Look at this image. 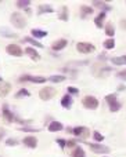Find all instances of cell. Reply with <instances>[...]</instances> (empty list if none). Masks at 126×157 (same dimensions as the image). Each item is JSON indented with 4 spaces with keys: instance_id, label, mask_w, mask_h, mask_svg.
<instances>
[{
    "instance_id": "cell-23",
    "label": "cell",
    "mask_w": 126,
    "mask_h": 157,
    "mask_svg": "<svg viewBox=\"0 0 126 157\" xmlns=\"http://www.w3.org/2000/svg\"><path fill=\"white\" fill-rule=\"evenodd\" d=\"M71 157H86V153L80 146H76L74 150H72Z\"/></svg>"
},
{
    "instance_id": "cell-1",
    "label": "cell",
    "mask_w": 126,
    "mask_h": 157,
    "mask_svg": "<svg viewBox=\"0 0 126 157\" xmlns=\"http://www.w3.org/2000/svg\"><path fill=\"white\" fill-rule=\"evenodd\" d=\"M10 22L13 24V26H15L17 29H24L26 26V19L22 14L19 13H13L10 17Z\"/></svg>"
},
{
    "instance_id": "cell-9",
    "label": "cell",
    "mask_w": 126,
    "mask_h": 157,
    "mask_svg": "<svg viewBox=\"0 0 126 157\" xmlns=\"http://www.w3.org/2000/svg\"><path fill=\"white\" fill-rule=\"evenodd\" d=\"M22 144L25 145L26 147H30V149H35L36 146H38V139H36V136H25L24 139H22Z\"/></svg>"
},
{
    "instance_id": "cell-44",
    "label": "cell",
    "mask_w": 126,
    "mask_h": 157,
    "mask_svg": "<svg viewBox=\"0 0 126 157\" xmlns=\"http://www.w3.org/2000/svg\"><path fill=\"white\" fill-rule=\"evenodd\" d=\"M105 157H107V156H105Z\"/></svg>"
},
{
    "instance_id": "cell-35",
    "label": "cell",
    "mask_w": 126,
    "mask_h": 157,
    "mask_svg": "<svg viewBox=\"0 0 126 157\" xmlns=\"http://www.w3.org/2000/svg\"><path fill=\"white\" fill-rule=\"evenodd\" d=\"M6 145H7V146H17V145H18V141H17V139H13V138H8L7 141H6Z\"/></svg>"
},
{
    "instance_id": "cell-4",
    "label": "cell",
    "mask_w": 126,
    "mask_h": 157,
    "mask_svg": "<svg viewBox=\"0 0 126 157\" xmlns=\"http://www.w3.org/2000/svg\"><path fill=\"white\" fill-rule=\"evenodd\" d=\"M76 50L78 52H82V54H90L96 50V46L91 43H85V41H80L76 44Z\"/></svg>"
},
{
    "instance_id": "cell-17",
    "label": "cell",
    "mask_w": 126,
    "mask_h": 157,
    "mask_svg": "<svg viewBox=\"0 0 126 157\" xmlns=\"http://www.w3.org/2000/svg\"><path fill=\"white\" fill-rule=\"evenodd\" d=\"M25 52H26V55H29V57H30V59H33V61H39V59H40V55L38 54V51H36L35 48L26 47V48H25Z\"/></svg>"
},
{
    "instance_id": "cell-11",
    "label": "cell",
    "mask_w": 126,
    "mask_h": 157,
    "mask_svg": "<svg viewBox=\"0 0 126 157\" xmlns=\"http://www.w3.org/2000/svg\"><path fill=\"white\" fill-rule=\"evenodd\" d=\"M74 135H76V136H82V138H87L89 135H90V131H89V128H86V127H76V128H74Z\"/></svg>"
},
{
    "instance_id": "cell-26",
    "label": "cell",
    "mask_w": 126,
    "mask_h": 157,
    "mask_svg": "<svg viewBox=\"0 0 126 157\" xmlns=\"http://www.w3.org/2000/svg\"><path fill=\"white\" fill-rule=\"evenodd\" d=\"M64 80H65L64 75H54V76L49 77V81H51V83H61V81H64Z\"/></svg>"
},
{
    "instance_id": "cell-40",
    "label": "cell",
    "mask_w": 126,
    "mask_h": 157,
    "mask_svg": "<svg viewBox=\"0 0 126 157\" xmlns=\"http://www.w3.org/2000/svg\"><path fill=\"white\" fill-rule=\"evenodd\" d=\"M67 146L68 147H76V142L75 141H68L67 142Z\"/></svg>"
},
{
    "instance_id": "cell-34",
    "label": "cell",
    "mask_w": 126,
    "mask_h": 157,
    "mask_svg": "<svg viewBox=\"0 0 126 157\" xmlns=\"http://www.w3.org/2000/svg\"><path fill=\"white\" fill-rule=\"evenodd\" d=\"M119 109H121V103L119 102H115V103H112V105H110V110L111 112H118Z\"/></svg>"
},
{
    "instance_id": "cell-41",
    "label": "cell",
    "mask_w": 126,
    "mask_h": 157,
    "mask_svg": "<svg viewBox=\"0 0 126 157\" xmlns=\"http://www.w3.org/2000/svg\"><path fill=\"white\" fill-rule=\"evenodd\" d=\"M121 28L124 30H126V19H122V21H121Z\"/></svg>"
},
{
    "instance_id": "cell-38",
    "label": "cell",
    "mask_w": 126,
    "mask_h": 157,
    "mask_svg": "<svg viewBox=\"0 0 126 157\" xmlns=\"http://www.w3.org/2000/svg\"><path fill=\"white\" fill-rule=\"evenodd\" d=\"M68 92H69V94L76 95V94H79V90H78L76 87H71V86H69V87H68Z\"/></svg>"
},
{
    "instance_id": "cell-30",
    "label": "cell",
    "mask_w": 126,
    "mask_h": 157,
    "mask_svg": "<svg viewBox=\"0 0 126 157\" xmlns=\"http://www.w3.org/2000/svg\"><path fill=\"white\" fill-rule=\"evenodd\" d=\"M91 4H94L96 7H100V8H105V10H110V8H111V7H108L104 2H99V0H93V2H91Z\"/></svg>"
},
{
    "instance_id": "cell-2",
    "label": "cell",
    "mask_w": 126,
    "mask_h": 157,
    "mask_svg": "<svg viewBox=\"0 0 126 157\" xmlns=\"http://www.w3.org/2000/svg\"><path fill=\"white\" fill-rule=\"evenodd\" d=\"M111 71H112V69H111L110 66H104V65L97 63V65H94V68H93V75L97 77H105L108 73H111Z\"/></svg>"
},
{
    "instance_id": "cell-8",
    "label": "cell",
    "mask_w": 126,
    "mask_h": 157,
    "mask_svg": "<svg viewBox=\"0 0 126 157\" xmlns=\"http://www.w3.org/2000/svg\"><path fill=\"white\" fill-rule=\"evenodd\" d=\"M6 51L10 55H14V57H21L22 55V50L18 44H8V46L6 47Z\"/></svg>"
},
{
    "instance_id": "cell-20",
    "label": "cell",
    "mask_w": 126,
    "mask_h": 157,
    "mask_svg": "<svg viewBox=\"0 0 126 157\" xmlns=\"http://www.w3.org/2000/svg\"><path fill=\"white\" fill-rule=\"evenodd\" d=\"M53 7H50L49 4H40L38 7V15H42V14L44 13H53Z\"/></svg>"
},
{
    "instance_id": "cell-16",
    "label": "cell",
    "mask_w": 126,
    "mask_h": 157,
    "mask_svg": "<svg viewBox=\"0 0 126 157\" xmlns=\"http://www.w3.org/2000/svg\"><path fill=\"white\" fill-rule=\"evenodd\" d=\"M50 132H57V131H61L63 130V124L60 121H51L49 125H47Z\"/></svg>"
},
{
    "instance_id": "cell-32",
    "label": "cell",
    "mask_w": 126,
    "mask_h": 157,
    "mask_svg": "<svg viewBox=\"0 0 126 157\" xmlns=\"http://www.w3.org/2000/svg\"><path fill=\"white\" fill-rule=\"evenodd\" d=\"M105 101H107L108 105H112V103L116 102V94H110L105 97Z\"/></svg>"
},
{
    "instance_id": "cell-22",
    "label": "cell",
    "mask_w": 126,
    "mask_h": 157,
    "mask_svg": "<svg viewBox=\"0 0 126 157\" xmlns=\"http://www.w3.org/2000/svg\"><path fill=\"white\" fill-rule=\"evenodd\" d=\"M30 35H32L33 37L42 39V37H46L47 32H46V30H40V29H32V30H30Z\"/></svg>"
},
{
    "instance_id": "cell-36",
    "label": "cell",
    "mask_w": 126,
    "mask_h": 157,
    "mask_svg": "<svg viewBox=\"0 0 126 157\" xmlns=\"http://www.w3.org/2000/svg\"><path fill=\"white\" fill-rule=\"evenodd\" d=\"M93 138H94V139H96V141H97V142H101V141H103V139H104V136H103V135H101V134H100V132H99V131H94V132H93Z\"/></svg>"
},
{
    "instance_id": "cell-15",
    "label": "cell",
    "mask_w": 126,
    "mask_h": 157,
    "mask_svg": "<svg viewBox=\"0 0 126 157\" xmlns=\"http://www.w3.org/2000/svg\"><path fill=\"white\" fill-rule=\"evenodd\" d=\"M61 106L65 108V109H69L72 106V98H71V95L69 94L64 95V97L61 98Z\"/></svg>"
},
{
    "instance_id": "cell-10",
    "label": "cell",
    "mask_w": 126,
    "mask_h": 157,
    "mask_svg": "<svg viewBox=\"0 0 126 157\" xmlns=\"http://www.w3.org/2000/svg\"><path fill=\"white\" fill-rule=\"evenodd\" d=\"M67 44H68V41L65 40V39H58V40L53 41L51 44V48L54 50V51H61L63 48H65Z\"/></svg>"
},
{
    "instance_id": "cell-19",
    "label": "cell",
    "mask_w": 126,
    "mask_h": 157,
    "mask_svg": "<svg viewBox=\"0 0 126 157\" xmlns=\"http://www.w3.org/2000/svg\"><path fill=\"white\" fill-rule=\"evenodd\" d=\"M105 17H107V14H105V11H101V13L99 14V15L94 18V24L97 25V28H103V21L105 19Z\"/></svg>"
},
{
    "instance_id": "cell-37",
    "label": "cell",
    "mask_w": 126,
    "mask_h": 157,
    "mask_svg": "<svg viewBox=\"0 0 126 157\" xmlns=\"http://www.w3.org/2000/svg\"><path fill=\"white\" fill-rule=\"evenodd\" d=\"M116 77L121 78V80L126 81V71H119L118 73H116Z\"/></svg>"
},
{
    "instance_id": "cell-21",
    "label": "cell",
    "mask_w": 126,
    "mask_h": 157,
    "mask_svg": "<svg viewBox=\"0 0 126 157\" xmlns=\"http://www.w3.org/2000/svg\"><path fill=\"white\" fill-rule=\"evenodd\" d=\"M58 19H61V21H68V8H67V6L61 7V11L58 13Z\"/></svg>"
},
{
    "instance_id": "cell-42",
    "label": "cell",
    "mask_w": 126,
    "mask_h": 157,
    "mask_svg": "<svg viewBox=\"0 0 126 157\" xmlns=\"http://www.w3.org/2000/svg\"><path fill=\"white\" fill-rule=\"evenodd\" d=\"M3 136H4V130H3V128H0V141L3 139Z\"/></svg>"
},
{
    "instance_id": "cell-43",
    "label": "cell",
    "mask_w": 126,
    "mask_h": 157,
    "mask_svg": "<svg viewBox=\"0 0 126 157\" xmlns=\"http://www.w3.org/2000/svg\"><path fill=\"white\" fill-rule=\"evenodd\" d=\"M2 81H3V78H2V77H0V83H2Z\"/></svg>"
},
{
    "instance_id": "cell-39",
    "label": "cell",
    "mask_w": 126,
    "mask_h": 157,
    "mask_svg": "<svg viewBox=\"0 0 126 157\" xmlns=\"http://www.w3.org/2000/svg\"><path fill=\"white\" fill-rule=\"evenodd\" d=\"M57 144H58V145H60V147H63V149H64V147H65V146H67V142H65V141H64V139H60V138H58V139H57Z\"/></svg>"
},
{
    "instance_id": "cell-31",
    "label": "cell",
    "mask_w": 126,
    "mask_h": 157,
    "mask_svg": "<svg viewBox=\"0 0 126 157\" xmlns=\"http://www.w3.org/2000/svg\"><path fill=\"white\" fill-rule=\"evenodd\" d=\"M29 95H30V92L28 91L26 88H22V90H19V91L15 94V98H21V97H29Z\"/></svg>"
},
{
    "instance_id": "cell-3",
    "label": "cell",
    "mask_w": 126,
    "mask_h": 157,
    "mask_svg": "<svg viewBox=\"0 0 126 157\" xmlns=\"http://www.w3.org/2000/svg\"><path fill=\"white\" fill-rule=\"evenodd\" d=\"M55 94H57V91H55V88H53V87H44V88H42L40 91H39V97L43 101L51 99Z\"/></svg>"
},
{
    "instance_id": "cell-29",
    "label": "cell",
    "mask_w": 126,
    "mask_h": 157,
    "mask_svg": "<svg viewBox=\"0 0 126 157\" xmlns=\"http://www.w3.org/2000/svg\"><path fill=\"white\" fill-rule=\"evenodd\" d=\"M29 4H30L29 0H17L15 2V6L19 7V8H26Z\"/></svg>"
},
{
    "instance_id": "cell-18",
    "label": "cell",
    "mask_w": 126,
    "mask_h": 157,
    "mask_svg": "<svg viewBox=\"0 0 126 157\" xmlns=\"http://www.w3.org/2000/svg\"><path fill=\"white\" fill-rule=\"evenodd\" d=\"M22 41L24 43H29V44H32V46H35V47H38V48H43V44L40 43V41H38L36 39H33V37H25V39H22Z\"/></svg>"
},
{
    "instance_id": "cell-27",
    "label": "cell",
    "mask_w": 126,
    "mask_h": 157,
    "mask_svg": "<svg viewBox=\"0 0 126 157\" xmlns=\"http://www.w3.org/2000/svg\"><path fill=\"white\" fill-rule=\"evenodd\" d=\"M103 46H104V48L111 50V48H114V47H115V40H114L112 37H111V39H107V40L103 43Z\"/></svg>"
},
{
    "instance_id": "cell-24",
    "label": "cell",
    "mask_w": 126,
    "mask_h": 157,
    "mask_svg": "<svg viewBox=\"0 0 126 157\" xmlns=\"http://www.w3.org/2000/svg\"><path fill=\"white\" fill-rule=\"evenodd\" d=\"M80 14H82V18H86L87 15H90V14H93V8L89 7V6H82L80 7Z\"/></svg>"
},
{
    "instance_id": "cell-5",
    "label": "cell",
    "mask_w": 126,
    "mask_h": 157,
    "mask_svg": "<svg viewBox=\"0 0 126 157\" xmlns=\"http://www.w3.org/2000/svg\"><path fill=\"white\" fill-rule=\"evenodd\" d=\"M82 103H83V106H85L86 109H91V110L99 108V99L94 98V97H91V95H87V97L83 98Z\"/></svg>"
},
{
    "instance_id": "cell-12",
    "label": "cell",
    "mask_w": 126,
    "mask_h": 157,
    "mask_svg": "<svg viewBox=\"0 0 126 157\" xmlns=\"http://www.w3.org/2000/svg\"><path fill=\"white\" fill-rule=\"evenodd\" d=\"M3 117H4V120L7 123H13L14 120H15V117H14V114L10 112V109H8V105H3Z\"/></svg>"
},
{
    "instance_id": "cell-6",
    "label": "cell",
    "mask_w": 126,
    "mask_h": 157,
    "mask_svg": "<svg viewBox=\"0 0 126 157\" xmlns=\"http://www.w3.org/2000/svg\"><path fill=\"white\" fill-rule=\"evenodd\" d=\"M19 83H25V81H30V83H38V84H40V83H44V81H47L44 77H42V76H30V75H24V76H21L19 77Z\"/></svg>"
},
{
    "instance_id": "cell-28",
    "label": "cell",
    "mask_w": 126,
    "mask_h": 157,
    "mask_svg": "<svg viewBox=\"0 0 126 157\" xmlns=\"http://www.w3.org/2000/svg\"><path fill=\"white\" fill-rule=\"evenodd\" d=\"M105 33L110 36V39L114 35H115V29H114L112 24H107V25H105Z\"/></svg>"
},
{
    "instance_id": "cell-25",
    "label": "cell",
    "mask_w": 126,
    "mask_h": 157,
    "mask_svg": "<svg viewBox=\"0 0 126 157\" xmlns=\"http://www.w3.org/2000/svg\"><path fill=\"white\" fill-rule=\"evenodd\" d=\"M111 62H112L114 65H126V55L112 58V59H111Z\"/></svg>"
},
{
    "instance_id": "cell-7",
    "label": "cell",
    "mask_w": 126,
    "mask_h": 157,
    "mask_svg": "<svg viewBox=\"0 0 126 157\" xmlns=\"http://www.w3.org/2000/svg\"><path fill=\"white\" fill-rule=\"evenodd\" d=\"M89 146H90L91 152L100 153V155H107V153H110V150H111L108 146H103V145H100V144H89Z\"/></svg>"
},
{
    "instance_id": "cell-14",
    "label": "cell",
    "mask_w": 126,
    "mask_h": 157,
    "mask_svg": "<svg viewBox=\"0 0 126 157\" xmlns=\"http://www.w3.org/2000/svg\"><path fill=\"white\" fill-rule=\"evenodd\" d=\"M0 35H2L3 37H6V39H15V37H18V36H17V33L11 32V30L7 29V28H0Z\"/></svg>"
},
{
    "instance_id": "cell-33",
    "label": "cell",
    "mask_w": 126,
    "mask_h": 157,
    "mask_svg": "<svg viewBox=\"0 0 126 157\" xmlns=\"http://www.w3.org/2000/svg\"><path fill=\"white\" fill-rule=\"evenodd\" d=\"M19 131H24V132H38L40 130L39 128H30V127H19Z\"/></svg>"
},
{
    "instance_id": "cell-13",
    "label": "cell",
    "mask_w": 126,
    "mask_h": 157,
    "mask_svg": "<svg viewBox=\"0 0 126 157\" xmlns=\"http://www.w3.org/2000/svg\"><path fill=\"white\" fill-rule=\"evenodd\" d=\"M11 91V84L7 81H2L0 83V97H7Z\"/></svg>"
}]
</instances>
